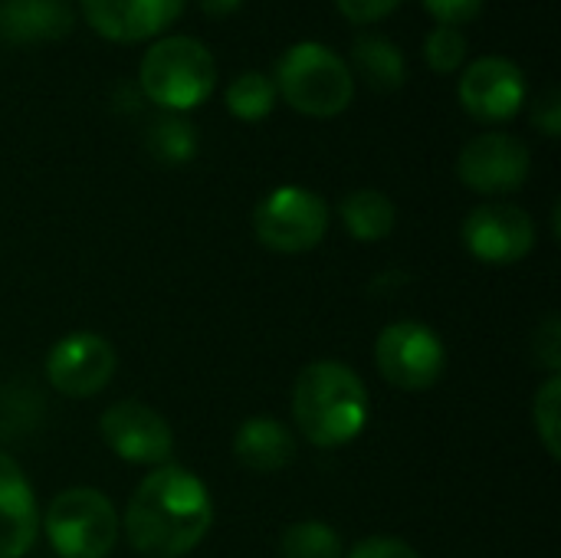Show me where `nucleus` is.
<instances>
[{
    "mask_svg": "<svg viewBox=\"0 0 561 558\" xmlns=\"http://www.w3.org/2000/svg\"><path fill=\"white\" fill-rule=\"evenodd\" d=\"M210 523L214 503L204 480L184 467L161 464L135 487L122 526L135 553L148 558H181L204 543Z\"/></svg>",
    "mask_w": 561,
    "mask_h": 558,
    "instance_id": "obj_1",
    "label": "nucleus"
},
{
    "mask_svg": "<svg viewBox=\"0 0 561 558\" xmlns=\"http://www.w3.org/2000/svg\"><path fill=\"white\" fill-rule=\"evenodd\" d=\"M371 418L365 382L342 362H312L293 385V421L299 434L322 447L352 444Z\"/></svg>",
    "mask_w": 561,
    "mask_h": 558,
    "instance_id": "obj_2",
    "label": "nucleus"
},
{
    "mask_svg": "<svg viewBox=\"0 0 561 558\" xmlns=\"http://www.w3.org/2000/svg\"><path fill=\"white\" fill-rule=\"evenodd\" d=\"M276 95H283L296 112L309 118H335L355 99L352 66L325 43L302 39L293 43L273 72Z\"/></svg>",
    "mask_w": 561,
    "mask_h": 558,
    "instance_id": "obj_3",
    "label": "nucleus"
},
{
    "mask_svg": "<svg viewBox=\"0 0 561 558\" xmlns=\"http://www.w3.org/2000/svg\"><path fill=\"white\" fill-rule=\"evenodd\" d=\"M138 86L158 109L184 115L217 89L214 53L194 36H161L141 56Z\"/></svg>",
    "mask_w": 561,
    "mask_h": 558,
    "instance_id": "obj_4",
    "label": "nucleus"
},
{
    "mask_svg": "<svg viewBox=\"0 0 561 558\" xmlns=\"http://www.w3.org/2000/svg\"><path fill=\"white\" fill-rule=\"evenodd\" d=\"M43 529L59 558H105L118 543L122 523L105 493L72 487L46 506Z\"/></svg>",
    "mask_w": 561,
    "mask_h": 558,
    "instance_id": "obj_5",
    "label": "nucleus"
},
{
    "mask_svg": "<svg viewBox=\"0 0 561 558\" xmlns=\"http://www.w3.org/2000/svg\"><path fill=\"white\" fill-rule=\"evenodd\" d=\"M253 230L260 243L276 253H306L319 247L329 230V204L309 187L283 184L256 204Z\"/></svg>",
    "mask_w": 561,
    "mask_h": 558,
    "instance_id": "obj_6",
    "label": "nucleus"
},
{
    "mask_svg": "<svg viewBox=\"0 0 561 558\" xmlns=\"http://www.w3.org/2000/svg\"><path fill=\"white\" fill-rule=\"evenodd\" d=\"M375 365L388 385L401 391H427L447 372V349L431 326L401 319L378 335Z\"/></svg>",
    "mask_w": 561,
    "mask_h": 558,
    "instance_id": "obj_7",
    "label": "nucleus"
},
{
    "mask_svg": "<svg viewBox=\"0 0 561 558\" xmlns=\"http://www.w3.org/2000/svg\"><path fill=\"white\" fill-rule=\"evenodd\" d=\"M533 155L523 138L510 132H486L463 145L457 178L477 194H513L529 181Z\"/></svg>",
    "mask_w": 561,
    "mask_h": 558,
    "instance_id": "obj_8",
    "label": "nucleus"
},
{
    "mask_svg": "<svg viewBox=\"0 0 561 558\" xmlns=\"http://www.w3.org/2000/svg\"><path fill=\"white\" fill-rule=\"evenodd\" d=\"M457 95L467 115L500 125L516 118L526 105V72L510 56H480L463 69Z\"/></svg>",
    "mask_w": 561,
    "mask_h": 558,
    "instance_id": "obj_9",
    "label": "nucleus"
},
{
    "mask_svg": "<svg viewBox=\"0 0 561 558\" xmlns=\"http://www.w3.org/2000/svg\"><path fill=\"white\" fill-rule=\"evenodd\" d=\"M463 243L467 250L490 266H510L533 253L536 247V224L516 204H480L463 220Z\"/></svg>",
    "mask_w": 561,
    "mask_h": 558,
    "instance_id": "obj_10",
    "label": "nucleus"
},
{
    "mask_svg": "<svg viewBox=\"0 0 561 558\" xmlns=\"http://www.w3.org/2000/svg\"><path fill=\"white\" fill-rule=\"evenodd\" d=\"M99 431H102V441L108 444V451L128 464L161 467V464H168V457L174 451L171 424L154 408H148L141 401H118V405L105 408Z\"/></svg>",
    "mask_w": 561,
    "mask_h": 558,
    "instance_id": "obj_11",
    "label": "nucleus"
},
{
    "mask_svg": "<svg viewBox=\"0 0 561 558\" xmlns=\"http://www.w3.org/2000/svg\"><path fill=\"white\" fill-rule=\"evenodd\" d=\"M118 368V355L108 339L95 332H72L59 339L46 358L49 385L66 398H92L99 395Z\"/></svg>",
    "mask_w": 561,
    "mask_h": 558,
    "instance_id": "obj_12",
    "label": "nucleus"
},
{
    "mask_svg": "<svg viewBox=\"0 0 561 558\" xmlns=\"http://www.w3.org/2000/svg\"><path fill=\"white\" fill-rule=\"evenodd\" d=\"M187 0H79L85 23L112 43H141L161 36Z\"/></svg>",
    "mask_w": 561,
    "mask_h": 558,
    "instance_id": "obj_13",
    "label": "nucleus"
},
{
    "mask_svg": "<svg viewBox=\"0 0 561 558\" xmlns=\"http://www.w3.org/2000/svg\"><path fill=\"white\" fill-rule=\"evenodd\" d=\"M39 529L36 497L20 464L0 454V558H23Z\"/></svg>",
    "mask_w": 561,
    "mask_h": 558,
    "instance_id": "obj_14",
    "label": "nucleus"
},
{
    "mask_svg": "<svg viewBox=\"0 0 561 558\" xmlns=\"http://www.w3.org/2000/svg\"><path fill=\"white\" fill-rule=\"evenodd\" d=\"M76 13L69 0H0V43L33 46L69 36Z\"/></svg>",
    "mask_w": 561,
    "mask_h": 558,
    "instance_id": "obj_15",
    "label": "nucleus"
},
{
    "mask_svg": "<svg viewBox=\"0 0 561 558\" xmlns=\"http://www.w3.org/2000/svg\"><path fill=\"white\" fill-rule=\"evenodd\" d=\"M237 460L253 474H279L296 457V441L286 424L276 418H250L233 437Z\"/></svg>",
    "mask_w": 561,
    "mask_h": 558,
    "instance_id": "obj_16",
    "label": "nucleus"
},
{
    "mask_svg": "<svg viewBox=\"0 0 561 558\" xmlns=\"http://www.w3.org/2000/svg\"><path fill=\"white\" fill-rule=\"evenodd\" d=\"M352 62L358 76L378 92H394L408 82V59L388 36H378V33L358 36L352 46Z\"/></svg>",
    "mask_w": 561,
    "mask_h": 558,
    "instance_id": "obj_17",
    "label": "nucleus"
},
{
    "mask_svg": "<svg viewBox=\"0 0 561 558\" xmlns=\"http://www.w3.org/2000/svg\"><path fill=\"white\" fill-rule=\"evenodd\" d=\"M339 214H342L345 230L362 243H378V240L391 237V230L398 224L394 201L375 187H362V191L345 194Z\"/></svg>",
    "mask_w": 561,
    "mask_h": 558,
    "instance_id": "obj_18",
    "label": "nucleus"
},
{
    "mask_svg": "<svg viewBox=\"0 0 561 558\" xmlns=\"http://www.w3.org/2000/svg\"><path fill=\"white\" fill-rule=\"evenodd\" d=\"M145 145L151 151V158H158L161 164H184L197 155V128L187 115L178 112H164L158 118H151Z\"/></svg>",
    "mask_w": 561,
    "mask_h": 558,
    "instance_id": "obj_19",
    "label": "nucleus"
},
{
    "mask_svg": "<svg viewBox=\"0 0 561 558\" xmlns=\"http://www.w3.org/2000/svg\"><path fill=\"white\" fill-rule=\"evenodd\" d=\"M224 102L230 109L233 118L240 122H263L273 105H276V86H273V76L260 72V69H247L240 72L227 92H224Z\"/></svg>",
    "mask_w": 561,
    "mask_h": 558,
    "instance_id": "obj_20",
    "label": "nucleus"
},
{
    "mask_svg": "<svg viewBox=\"0 0 561 558\" xmlns=\"http://www.w3.org/2000/svg\"><path fill=\"white\" fill-rule=\"evenodd\" d=\"M279 553L283 558H345V546H342V536L329 523L306 520V523L286 526L279 539Z\"/></svg>",
    "mask_w": 561,
    "mask_h": 558,
    "instance_id": "obj_21",
    "label": "nucleus"
},
{
    "mask_svg": "<svg viewBox=\"0 0 561 558\" xmlns=\"http://www.w3.org/2000/svg\"><path fill=\"white\" fill-rule=\"evenodd\" d=\"M424 59L434 72L447 76L457 72L467 59V36L460 33V26H444L437 23L427 39H424Z\"/></svg>",
    "mask_w": 561,
    "mask_h": 558,
    "instance_id": "obj_22",
    "label": "nucleus"
},
{
    "mask_svg": "<svg viewBox=\"0 0 561 558\" xmlns=\"http://www.w3.org/2000/svg\"><path fill=\"white\" fill-rule=\"evenodd\" d=\"M559 411H561V382H559V375H552V378L539 388L536 405H533L536 431H539V437H542V444H546V451H549V457H552V460H559V431H561Z\"/></svg>",
    "mask_w": 561,
    "mask_h": 558,
    "instance_id": "obj_23",
    "label": "nucleus"
},
{
    "mask_svg": "<svg viewBox=\"0 0 561 558\" xmlns=\"http://www.w3.org/2000/svg\"><path fill=\"white\" fill-rule=\"evenodd\" d=\"M427 7V13L444 23V26H460V23H470L480 16L483 3L486 0H421Z\"/></svg>",
    "mask_w": 561,
    "mask_h": 558,
    "instance_id": "obj_24",
    "label": "nucleus"
},
{
    "mask_svg": "<svg viewBox=\"0 0 561 558\" xmlns=\"http://www.w3.org/2000/svg\"><path fill=\"white\" fill-rule=\"evenodd\" d=\"M401 3L404 0H335V7L348 23H378L391 16Z\"/></svg>",
    "mask_w": 561,
    "mask_h": 558,
    "instance_id": "obj_25",
    "label": "nucleus"
},
{
    "mask_svg": "<svg viewBox=\"0 0 561 558\" xmlns=\"http://www.w3.org/2000/svg\"><path fill=\"white\" fill-rule=\"evenodd\" d=\"M533 345H536V358L556 375L561 368V326H559V316H549L539 329H536V339H533Z\"/></svg>",
    "mask_w": 561,
    "mask_h": 558,
    "instance_id": "obj_26",
    "label": "nucleus"
},
{
    "mask_svg": "<svg viewBox=\"0 0 561 558\" xmlns=\"http://www.w3.org/2000/svg\"><path fill=\"white\" fill-rule=\"evenodd\" d=\"M345 558H421L417 549H411L404 539H391V536H375L365 539L352 549V556Z\"/></svg>",
    "mask_w": 561,
    "mask_h": 558,
    "instance_id": "obj_27",
    "label": "nucleus"
},
{
    "mask_svg": "<svg viewBox=\"0 0 561 558\" xmlns=\"http://www.w3.org/2000/svg\"><path fill=\"white\" fill-rule=\"evenodd\" d=\"M533 125L542 132V135H549V138H559L561 132V99L556 89H549L539 102H536V109H533Z\"/></svg>",
    "mask_w": 561,
    "mask_h": 558,
    "instance_id": "obj_28",
    "label": "nucleus"
},
{
    "mask_svg": "<svg viewBox=\"0 0 561 558\" xmlns=\"http://www.w3.org/2000/svg\"><path fill=\"white\" fill-rule=\"evenodd\" d=\"M197 7L207 20H227L243 7V0H197Z\"/></svg>",
    "mask_w": 561,
    "mask_h": 558,
    "instance_id": "obj_29",
    "label": "nucleus"
}]
</instances>
